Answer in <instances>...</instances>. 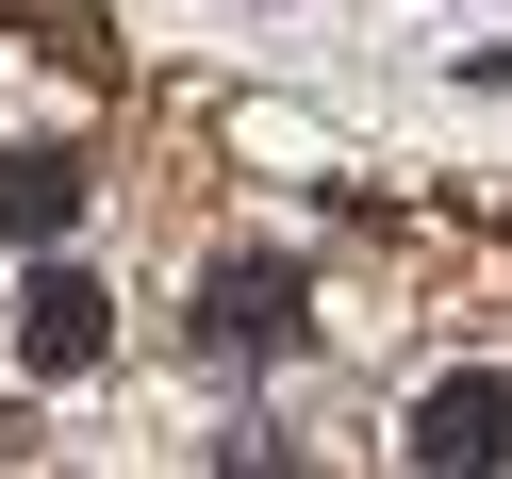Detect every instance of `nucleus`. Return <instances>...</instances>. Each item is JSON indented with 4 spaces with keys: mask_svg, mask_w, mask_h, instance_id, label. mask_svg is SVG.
<instances>
[{
    "mask_svg": "<svg viewBox=\"0 0 512 479\" xmlns=\"http://www.w3.org/2000/svg\"><path fill=\"white\" fill-rule=\"evenodd\" d=\"M298 331H314V265H281V248H215L182 281V347L199 364H281Z\"/></svg>",
    "mask_w": 512,
    "mask_h": 479,
    "instance_id": "obj_1",
    "label": "nucleus"
},
{
    "mask_svg": "<svg viewBox=\"0 0 512 479\" xmlns=\"http://www.w3.org/2000/svg\"><path fill=\"white\" fill-rule=\"evenodd\" d=\"M397 446H413V479H512V364H446Z\"/></svg>",
    "mask_w": 512,
    "mask_h": 479,
    "instance_id": "obj_2",
    "label": "nucleus"
},
{
    "mask_svg": "<svg viewBox=\"0 0 512 479\" xmlns=\"http://www.w3.org/2000/svg\"><path fill=\"white\" fill-rule=\"evenodd\" d=\"M17 347H34V380H83L116 347V298H100V265H67V248H50L34 265V298H17Z\"/></svg>",
    "mask_w": 512,
    "mask_h": 479,
    "instance_id": "obj_3",
    "label": "nucleus"
},
{
    "mask_svg": "<svg viewBox=\"0 0 512 479\" xmlns=\"http://www.w3.org/2000/svg\"><path fill=\"white\" fill-rule=\"evenodd\" d=\"M83 232V149L67 133H17L0 149V248H67Z\"/></svg>",
    "mask_w": 512,
    "mask_h": 479,
    "instance_id": "obj_4",
    "label": "nucleus"
},
{
    "mask_svg": "<svg viewBox=\"0 0 512 479\" xmlns=\"http://www.w3.org/2000/svg\"><path fill=\"white\" fill-rule=\"evenodd\" d=\"M0 17H17L34 50H67L83 83H116V17H100V0H0Z\"/></svg>",
    "mask_w": 512,
    "mask_h": 479,
    "instance_id": "obj_5",
    "label": "nucleus"
}]
</instances>
